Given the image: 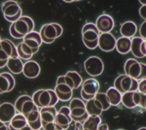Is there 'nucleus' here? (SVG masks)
Instances as JSON below:
<instances>
[{"instance_id": "f3484780", "label": "nucleus", "mask_w": 146, "mask_h": 130, "mask_svg": "<svg viewBox=\"0 0 146 130\" xmlns=\"http://www.w3.org/2000/svg\"><path fill=\"white\" fill-rule=\"evenodd\" d=\"M116 41L115 37L111 33H101L98 38V46L102 51L109 52L115 48Z\"/></svg>"}, {"instance_id": "4468645a", "label": "nucleus", "mask_w": 146, "mask_h": 130, "mask_svg": "<svg viewBox=\"0 0 146 130\" xmlns=\"http://www.w3.org/2000/svg\"><path fill=\"white\" fill-rule=\"evenodd\" d=\"M54 92L59 100L68 101L72 99L73 89L65 82L63 75L58 77L56 81V86Z\"/></svg>"}, {"instance_id": "c756f323", "label": "nucleus", "mask_w": 146, "mask_h": 130, "mask_svg": "<svg viewBox=\"0 0 146 130\" xmlns=\"http://www.w3.org/2000/svg\"><path fill=\"white\" fill-rule=\"evenodd\" d=\"M106 94L111 106H117L121 103L122 94L114 87L109 88Z\"/></svg>"}, {"instance_id": "72a5a7b5", "label": "nucleus", "mask_w": 146, "mask_h": 130, "mask_svg": "<svg viewBox=\"0 0 146 130\" xmlns=\"http://www.w3.org/2000/svg\"><path fill=\"white\" fill-rule=\"evenodd\" d=\"M85 105L86 111L88 116L96 115L99 116L102 113V111L98 109L97 107L95 105L92 99L87 101V103L85 104Z\"/></svg>"}, {"instance_id": "473e14b6", "label": "nucleus", "mask_w": 146, "mask_h": 130, "mask_svg": "<svg viewBox=\"0 0 146 130\" xmlns=\"http://www.w3.org/2000/svg\"><path fill=\"white\" fill-rule=\"evenodd\" d=\"M66 74H67L72 80L74 85V89H76L80 87L82 84L83 79L80 75L76 71H68Z\"/></svg>"}, {"instance_id": "a18cd8bd", "label": "nucleus", "mask_w": 146, "mask_h": 130, "mask_svg": "<svg viewBox=\"0 0 146 130\" xmlns=\"http://www.w3.org/2000/svg\"><path fill=\"white\" fill-rule=\"evenodd\" d=\"M116 130H124L123 129H116Z\"/></svg>"}, {"instance_id": "423d86ee", "label": "nucleus", "mask_w": 146, "mask_h": 130, "mask_svg": "<svg viewBox=\"0 0 146 130\" xmlns=\"http://www.w3.org/2000/svg\"><path fill=\"white\" fill-rule=\"evenodd\" d=\"M69 109L72 120L83 123L88 117L84 101L79 98H73L69 104Z\"/></svg>"}, {"instance_id": "49530a36", "label": "nucleus", "mask_w": 146, "mask_h": 130, "mask_svg": "<svg viewBox=\"0 0 146 130\" xmlns=\"http://www.w3.org/2000/svg\"><path fill=\"white\" fill-rule=\"evenodd\" d=\"M39 130H43L42 128H41V129H39Z\"/></svg>"}, {"instance_id": "bb28decb", "label": "nucleus", "mask_w": 146, "mask_h": 130, "mask_svg": "<svg viewBox=\"0 0 146 130\" xmlns=\"http://www.w3.org/2000/svg\"><path fill=\"white\" fill-rule=\"evenodd\" d=\"M6 66L12 73L18 74L22 72L23 64L19 57H10L8 59Z\"/></svg>"}, {"instance_id": "f704fd0d", "label": "nucleus", "mask_w": 146, "mask_h": 130, "mask_svg": "<svg viewBox=\"0 0 146 130\" xmlns=\"http://www.w3.org/2000/svg\"><path fill=\"white\" fill-rule=\"evenodd\" d=\"M42 128L43 130H64L58 125H57L55 121L51 123L47 124L42 126Z\"/></svg>"}, {"instance_id": "7ed1b4c3", "label": "nucleus", "mask_w": 146, "mask_h": 130, "mask_svg": "<svg viewBox=\"0 0 146 130\" xmlns=\"http://www.w3.org/2000/svg\"><path fill=\"white\" fill-rule=\"evenodd\" d=\"M125 74L137 80L146 79V65L133 58L126 60L124 65Z\"/></svg>"}, {"instance_id": "5701e85b", "label": "nucleus", "mask_w": 146, "mask_h": 130, "mask_svg": "<svg viewBox=\"0 0 146 130\" xmlns=\"http://www.w3.org/2000/svg\"><path fill=\"white\" fill-rule=\"evenodd\" d=\"M57 111L55 107L40 108L39 111L42 126L55 121Z\"/></svg>"}, {"instance_id": "393cba45", "label": "nucleus", "mask_w": 146, "mask_h": 130, "mask_svg": "<svg viewBox=\"0 0 146 130\" xmlns=\"http://www.w3.org/2000/svg\"><path fill=\"white\" fill-rule=\"evenodd\" d=\"M137 26L135 22L128 21L124 22L120 28V33L122 37L126 38H132L137 31Z\"/></svg>"}, {"instance_id": "b1692460", "label": "nucleus", "mask_w": 146, "mask_h": 130, "mask_svg": "<svg viewBox=\"0 0 146 130\" xmlns=\"http://www.w3.org/2000/svg\"><path fill=\"white\" fill-rule=\"evenodd\" d=\"M27 124L32 130H39L42 128V123L39 109L35 110L25 117Z\"/></svg>"}, {"instance_id": "2f4dec72", "label": "nucleus", "mask_w": 146, "mask_h": 130, "mask_svg": "<svg viewBox=\"0 0 146 130\" xmlns=\"http://www.w3.org/2000/svg\"><path fill=\"white\" fill-rule=\"evenodd\" d=\"M17 52L18 57L24 60H29L34 54L33 52L29 49L22 41L19 42L16 46Z\"/></svg>"}, {"instance_id": "cd10ccee", "label": "nucleus", "mask_w": 146, "mask_h": 130, "mask_svg": "<svg viewBox=\"0 0 146 130\" xmlns=\"http://www.w3.org/2000/svg\"><path fill=\"white\" fill-rule=\"evenodd\" d=\"M131 39L120 37L116 41L115 48L117 52L121 54H126L131 50Z\"/></svg>"}, {"instance_id": "0eeeda50", "label": "nucleus", "mask_w": 146, "mask_h": 130, "mask_svg": "<svg viewBox=\"0 0 146 130\" xmlns=\"http://www.w3.org/2000/svg\"><path fill=\"white\" fill-rule=\"evenodd\" d=\"M139 81L125 74L117 76L113 82V87L121 94L137 90Z\"/></svg>"}, {"instance_id": "412c9836", "label": "nucleus", "mask_w": 146, "mask_h": 130, "mask_svg": "<svg viewBox=\"0 0 146 130\" xmlns=\"http://www.w3.org/2000/svg\"><path fill=\"white\" fill-rule=\"evenodd\" d=\"M15 114V109L11 103L6 102L0 105V121L5 124L9 123Z\"/></svg>"}, {"instance_id": "4be33fe9", "label": "nucleus", "mask_w": 146, "mask_h": 130, "mask_svg": "<svg viewBox=\"0 0 146 130\" xmlns=\"http://www.w3.org/2000/svg\"><path fill=\"white\" fill-rule=\"evenodd\" d=\"M40 68L38 62L33 60H29L23 64L22 73L28 78H34L39 76Z\"/></svg>"}, {"instance_id": "c03bdc74", "label": "nucleus", "mask_w": 146, "mask_h": 130, "mask_svg": "<svg viewBox=\"0 0 146 130\" xmlns=\"http://www.w3.org/2000/svg\"><path fill=\"white\" fill-rule=\"evenodd\" d=\"M137 130H146V128L145 127H141L139 128Z\"/></svg>"}, {"instance_id": "c85d7f7f", "label": "nucleus", "mask_w": 146, "mask_h": 130, "mask_svg": "<svg viewBox=\"0 0 146 130\" xmlns=\"http://www.w3.org/2000/svg\"><path fill=\"white\" fill-rule=\"evenodd\" d=\"M95 105L98 109L103 111H107L111 107L105 93L98 92L92 99Z\"/></svg>"}, {"instance_id": "79ce46f5", "label": "nucleus", "mask_w": 146, "mask_h": 130, "mask_svg": "<svg viewBox=\"0 0 146 130\" xmlns=\"http://www.w3.org/2000/svg\"><path fill=\"white\" fill-rule=\"evenodd\" d=\"M22 130H32L31 128L29 126V125H27V126H26L24 128H23Z\"/></svg>"}, {"instance_id": "9d476101", "label": "nucleus", "mask_w": 146, "mask_h": 130, "mask_svg": "<svg viewBox=\"0 0 146 130\" xmlns=\"http://www.w3.org/2000/svg\"><path fill=\"white\" fill-rule=\"evenodd\" d=\"M18 57L17 48L14 43L9 39L0 41V68H4L8 59L10 57Z\"/></svg>"}, {"instance_id": "ddd939ff", "label": "nucleus", "mask_w": 146, "mask_h": 130, "mask_svg": "<svg viewBox=\"0 0 146 130\" xmlns=\"http://www.w3.org/2000/svg\"><path fill=\"white\" fill-rule=\"evenodd\" d=\"M84 67L86 73L92 77L100 75L104 70V64L100 58L97 56H91L84 62Z\"/></svg>"}, {"instance_id": "f8f14e48", "label": "nucleus", "mask_w": 146, "mask_h": 130, "mask_svg": "<svg viewBox=\"0 0 146 130\" xmlns=\"http://www.w3.org/2000/svg\"><path fill=\"white\" fill-rule=\"evenodd\" d=\"M100 88L99 82L95 78H90L83 81L80 95L84 100L87 101L92 99L98 93Z\"/></svg>"}, {"instance_id": "ea45409f", "label": "nucleus", "mask_w": 146, "mask_h": 130, "mask_svg": "<svg viewBox=\"0 0 146 130\" xmlns=\"http://www.w3.org/2000/svg\"><path fill=\"white\" fill-rule=\"evenodd\" d=\"M97 130H108V124L106 123L100 124L98 127Z\"/></svg>"}, {"instance_id": "c9c22d12", "label": "nucleus", "mask_w": 146, "mask_h": 130, "mask_svg": "<svg viewBox=\"0 0 146 130\" xmlns=\"http://www.w3.org/2000/svg\"><path fill=\"white\" fill-rule=\"evenodd\" d=\"M137 92L140 93L146 94V79H143L140 81L138 83Z\"/></svg>"}, {"instance_id": "e433bc0d", "label": "nucleus", "mask_w": 146, "mask_h": 130, "mask_svg": "<svg viewBox=\"0 0 146 130\" xmlns=\"http://www.w3.org/2000/svg\"><path fill=\"white\" fill-rule=\"evenodd\" d=\"M145 30H146V21H144L140 25V27L139 29V34L140 35V37L142 38L145 40L146 39Z\"/></svg>"}, {"instance_id": "de8ad7c7", "label": "nucleus", "mask_w": 146, "mask_h": 130, "mask_svg": "<svg viewBox=\"0 0 146 130\" xmlns=\"http://www.w3.org/2000/svg\"><path fill=\"white\" fill-rule=\"evenodd\" d=\"M1 37H0V41H1Z\"/></svg>"}, {"instance_id": "20e7f679", "label": "nucleus", "mask_w": 146, "mask_h": 130, "mask_svg": "<svg viewBox=\"0 0 146 130\" xmlns=\"http://www.w3.org/2000/svg\"><path fill=\"white\" fill-rule=\"evenodd\" d=\"M99 34L94 23L88 22L84 25L82 29V38L85 46L91 50L96 49L98 46Z\"/></svg>"}, {"instance_id": "37998d69", "label": "nucleus", "mask_w": 146, "mask_h": 130, "mask_svg": "<svg viewBox=\"0 0 146 130\" xmlns=\"http://www.w3.org/2000/svg\"><path fill=\"white\" fill-rule=\"evenodd\" d=\"M140 2H141V4H143V6L146 5V1H139Z\"/></svg>"}, {"instance_id": "aec40b11", "label": "nucleus", "mask_w": 146, "mask_h": 130, "mask_svg": "<svg viewBox=\"0 0 146 130\" xmlns=\"http://www.w3.org/2000/svg\"><path fill=\"white\" fill-rule=\"evenodd\" d=\"M15 85L13 75L8 72L0 73V94L11 91Z\"/></svg>"}, {"instance_id": "f03ea898", "label": "nucleus", "mask_w": 146, "mask_h": 130, "mask_svg": "<svg viewBox=\"0 0 146 130\" xmlns=\"http://www.w3.org/2000/svg\"><path fill=\"white\" fill-rule=\"evenodd\" d=\"M31 98L38 108L54 107L59 101L52 89H39L33 93Z\"/></svg>"}, {"instance_id": "dca6fc26", "label": "nucleus", "mask_w": 146, "mask_h": 130, "mask_svg": "<svg viewBox=\"0 0 146 130\" xmlns=\"http://www.w3.org/2000/svg\"><path fill=\"white\" fill-rule=\"evenodd\" d=\"M145 40L140 37H133L131 39V52L132 55L138 58H142L146 56Z\"/></svg>"}, {"instance_id": "a19ab883", "label": "nucleus", "mask_w": 146, "mask_h": 130, "mask_svg": "<svg viewBox=\"0 0 146 130\" xmlns=\"http://www.w3.org/2000/svg\"><path fill=\"white\" fill-rule=\"evenodd\" d=\"M0 130H10L7 125L0 121Z\"/></svg>"}, {"instance_id": "9b49d317", "label": "nucleus", "mask_w": 146, "mask_h": 130, "mask_svg": "<svg viewBox=\"0 0 146 130\" xmlns=\"http://www.w3.org/2000/svg\"><path fill=\"white\" fill-rule=\"evenodd\" d=\"M14 106L15 111L25 117L32 111L38 109V108L34 103L31 97L26 94L19 96L16 100Z\"/></svg>"}, {"instance_id": "4c0bfd02", "label": "nucleus", "mask_w": 146, "mask_h": 130, "mask_svg": "<svg viewBox=\"0 0 146 130\" xmlns=\"http://www.w3.org/2000/svg\"><path fill=\"white\" fill-rule=\"evenodd\" d=\"M139 13L140 16L144 19V21H146V5L142 6L139 10Z\"/></svg>"}, {"instance_id": "7c9ffc66", "label": "nucleus", "mask_w": 146, "mask_h": 130, "mask_svg": "<svg viewBox=\"0 0 146 130\" xmlns=\"http://www.w3.org/2000/svg\"><path fill=\"white\" fill-rule=\"evenodd\" d=\"M102 121L99 116L91 115L82 123L84 130H97Z\"/></svg>"}, {"instance_id": "39448f33", "label": "nucleus", "mask_w": 146, "mask_h": 130, "mask_svg": "<svg viewBox=\"0 0 146 130\" xmlns=\"http://www.w3.org/2000/svg\"><path fill=\"white\" fill-rule=\"evenodd\" d=\"M63 33V28L57 23H49L43 25L40 29L39 35L42 42L50 44L59 38Z\"/></svg>"}, {"instance_id": "58836bf2", "label": "nucleus", "mask_w": 146, "mask_h": 130, "mask_svg": "<svg viewBox=\"0 0 146 130\" xmlns=\"http://www.w3.org/2000/svg\"><path fill=\"white\" fill-rule=\"evenodd\" d=\"M74 130H84L82 125V123L75 122Z\"/></svg>"}, {"instance_id": "f257e3e1", "label": "nucleus", "mask_w": 146, "mask_h": 130, "mask_svg": "<svg viewBox=\"0 0 146 130\" xmlns=\"http://www.w3.org/2000/svg\"><path fill=\"white\" fill-rule=\"evenodd\" d=\"M34 22L29 16H21L15 22L11 23L9 27L10 36L15 39H23L34 30Z\"/></svg>"}, {"instance_id": "a878e982", "label": "nucleus", "mask_w": 146, "mask_h": 130, "mask_svg": "<svg viewBox=\"0 0 146 130\" xmlns=\"http://www.w3.org/2000/svg\"><path fill=\"white\" fill-rule=\"evenodd\" d=\"M27 125L25 117L18 113L9 122L8 127L10 130H22Z\"/></svg>"}, {"instance_id": "a211bd4d", "label": "nucleus", "mask_w": 146, "mask_h": 130, "mask_svg": "<svg viewBox=\"0 0 146 130\" xmlns=\"http://www.w3.org/2000/svg\"><path fill=\"white\" fill-rule=\"evenodd\" d=\"M95 25L99 33H110L114 27V21L110 15L103 14L97 18Z\"/></svg>"}, {"instance_id": "6ab92c4d", "label": "nucleus", "mask_w": 146, "mask_h": 130, "mask_svg": "<svg viewBox=\"0 0 146 130\" xmlns=\"http://www.w3.org/2000/svg\"><path fill=\"white\" fill-rule=\"evenodd\" d=\"M34 54L36 53L40 46L42 44V41L38 32L32 31L27 34L23 38L22 41Z\"/></svg>"}, {"instance_id": "6e6552de", "label": "nucleus", "mask_w": 146, "mask_h": 130, "mask_svg": "<svg viewBox=\"0 0 146 130\" xmlns=\"http://www.w3.org/2000/svg\"><path fill=\"white\" fill-rule=\"evenodd\" d=\"M145 100L146 94L135 91L123 94L121 103L125 107L128 109H132L137 106L145 109Z\"/></svg>"}, {"instance_id": "2eb2a0df", "label": "nucleus", "mask_w": 146, "mask_h": 130, "mask_svg": "<svg viewBox=\"0 0 146 130\" xmlns=\"http://www.w3.org/2000/svg\"><path fill=\"white\" fill-rule=\"evenodd\" d=\"M72 121L68 107H62L56 112L55 123L64 130H66L68 128Z\"/></svg>"}, {"instance_id": "1a4fd4ad", "label": "nucleus", "mask_w": 146, "mask_h": 130, "mask_svg": "<svg viewBox=\"0 0 146 130\" xmlns=\"http://www.w3.org/2000/svg\"><path fill=\"white\" fill-rule=\"evenodd\" d=\"M1 10L4 18L9 22L13 23L22 16V9L14 1H5L2 5Z\"/></svg>"}]
</instances>
